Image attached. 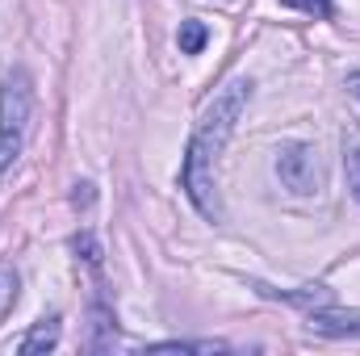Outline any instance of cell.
Returning <instances> with one entry per match:
<instances>
[{"instance_id": "cell-7", "label": "cell", "mask_w": 360, "mask_h": 356, "mask_svg": "<svg viewBox=\"0 0 360 356\" xmlns=\"http://www.w3.org/2000/svg\"><path fill=\"white\" fill-rule=\"evenodd\" d=\"M340 147H344V172H348V189L360 201V126L348 122L344 134H340Z\"/></svg>"}, {"instance_id": "cell-12", "label": "cell", "mask_w": 360, "mask_h": 356, "mask_svg": "<svg viewBox=\"0 0 360 356\" xmlns=\"http://www.w3.org/2000/svg\"><path fill=\"white\" fill-rule=\"evenodd\" d=\"M92 201H96V184L80 180V184H76V193H72V205H76V210H89Z\"/></svg>"}, {"instance_id": "cell-11", "label": "cell", "mask_w": 360, "mask_h": 356, "mask_svg": "<svg viewBox=\"0 0 360 356\" xmlns=\"http://www.w3.org/2000/svg\"><path fill=\"white\" fill-rule=\"evenodd\" d=\"M281 4H285V8H302V13H310V17H323V21L335 13V4H331V0H281Z\"/></svg>"}, {"instance_id": "cell-10", "label": "cell", "mask_w": 360, "mask_h": 356, "mask_svg": "<svg viewBox=\"0 0 360 356\" xmlns=\"http://www.w3.org/2000/svg\"><path fill=\"white\" fill-rule=\"evenodd\" d=\"M17 302V272L8 265H0V319H4V310Z\"/></svg>"}, {"instance_id": "cell-2", "label": "cell", "mask_w": 360, "mask_h": 356, "mask_svg": "<svg viewBox=\"0 0 360 356\" xmlns=\"http://www.w3.org/2000/svg\"><path fill=\"white\" fill-rule=\"evenodd\" d=\"M34 117V80L25 68H8L0 84V177L17 164Z\"/></svg>"}, {"instance_id": "cell-13", "label": "cell", "mask_w": 360, "mask_h": 356, "mask_svg": "<svg viewBox=\"0 0 360 356\" xmlns=\"http://www.w3.org/2000/svg\"><path fill=\"white\" fill-rule=\"evenodd\" d=\"M348 89L356 92V101H360V72H352V76H348Z\"/></svg>"}, {"instance_id": "cell-3", "label": "cell", "mask_w": 360, "mask_h": 356, "mask_svg": "<svg viewBox=\"0 0 360 356\" xmlns=\"http://www.w3.org/2000/svg\"><path fill=\"white\" fill-rule=\"evenodd\" d=\"M276 177L289 193L297 197H310L323 189V164H319V151L310 143H281L276 151Z\"/></svg>"}, {"instance_id": "cell-4", "label": "cell", "mask_w": 360, "mask_h": 356, "mask_svg": "<svg viewBox=\"0 0 360 356\" xmlns=\"http://www.w3.org/2000/svg\"><path fill=\"white\" fill-rule=\"evenodd\" d=\"M252 289L260 293V298H272V302H285V306H297V310H323V306H331L335 302V293L327 289V285H297V289H272L264 281H252Z\"/></svg>"}, {"instance_id": "cell-9", "label": "cell", "mask_w": 360, "mask_h": 356, "mask_svg": "<svg viewBox=\"0 0 360 356\" xmlns=\"http://www.w3.org/2000/svg\"><path fill=\"white\" fill-rule=\"evenodd\" d=\"M72 252H76L89 268H101V260H105V252H101V243H96V235H92V231H80V235L72 239Z\"/></svg>"}, {"instance_id": "cell-5", "label": "cell", "mask_w": 360, "mask_h": 356, "mask_svg": "<svg viewBox=\"0 0 360 356\" xmlns=\"http://www.w3.org/2000/svg\"><path fill=\"white\" fill-rule=\"evenodd\" d=\"M306 327L314 336H327V340H360V314H352V310H331V306L310 310Z\"/></svg>"}, {"instance_id": "cell-6", "label": "cell", "mask_w": 360, "mask_h": 356, "mask_svg": "<svg viewBox=\"0 0 360 356\" xmlns=\"http://www.w3.org/2000/svg\"><path fill=\"white\" fill-rule=\"evenodd\" d=\"M59 336H63V323H59V314H51V319H38V323L25 331V340L17 344V352H21V356H42V352H51V348L59 344Z\"/></svg>"}, {"instance_id": "cell-8", "label": "cell", "mask_w": 360, "mask_h": 356, "mask_svg": "<svg viewBox=\"0 0 360 356\" xmlns=\"http://www.w3.org/2000/svg\"><path fill=\"white\" fill-rule=\"evenodd\" d=\"M210 42V30H205V21H180V30H176V46H180V55H201V46Z\"/></svg>"}, {"instance_id": "cell-1", "label": "cell", "mask_w": 360, "mask_h": 356, "mask_svg": "<svg viewBox=\"0 0 360 356\" xmlns=\"http://www.w3.org/2000/svg\"><path fill=\"white\" fill-rule=\"evenodd\" d=\"M248 101H252V80H231L226 89L205 105V113H201L188 147H184L180 189L193 201V210L201 218H210V222H222V205H218V189H214V168H218V155H222L226 139L235 134Z\"/></svg>"}]
</instances>
